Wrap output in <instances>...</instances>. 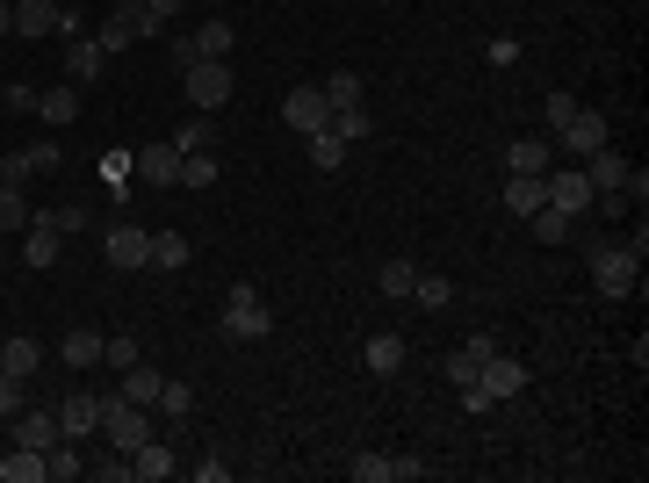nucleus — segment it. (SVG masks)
Wrapping results in <instances>:
<instances>
[{
  "mask_svg": "<svg viewBox=\"0 0 649 483\" xmlns=\"http://www.w3.org/2000/svg\"><path fill=\"white\" fill-rule=\"evenodd\" d=\"M102 404H109V398H94V390H72V398H58V433H66V440L102 433Z\"/></svg>",
  "mask_w": 649,
  "mask_h": 483,
  "instance_id": "obj_10",
  "label": "nucleus"
},
{
  "mask_svg": "<svg viewBox=\"0 0 649 483\" xmlns=\"http://www.w3.org/2000/svg\"><path fill=\"white\" fill-rule=\"evenodd\" d=\"M44 217H52L66 239H72V231H87V209H80V203H58V209H44Z\"/></svg>",
  "mask_w": 649,
  "mask_h": 483,
  "instance_id": "obj_47",
  "label": "nucleus"
},
{
  "mask_svg": "<svg viewBox=\"0 0 649 483\" xmlns=\"http://www.w3.org/2000/svg\"><path fill=\"white\" fill-rule=\"evenodd\" d=\"M548 166H556V138H513L505 173H548Z\"/></svg>",
  "mask_w": 649,
  "mask_h": 483,
  "instance_id": "obj_18",
  "label": "nucleus"
},
{
  "mask_svg": "<svg viewBox=\"0 0 649 483\" xmlns=\"http://www.w3.org/2000/svg\"><path fill=\"white\" fill-rule=\"evenodd\" d=\"M15 440L22 448H36V455H52L66 433H58V412H44V404H22L15 412Z\"/></svg>",
  "mask_w": 649,
  "mask_h": 483,
  "instance_id": "obj_11",
  "label": "nucleus"
},
{
  "mask_svg": "<svg viewBox=\"0 0 649 483\" xmlns=\"http://www.w3.org/2000/svg\"><path fill=\"white\" fill-rule=\"evenodd\" d=\"M0 483H44V455H36V448H22V440H15V448L0 455Z\"/></svg>",
  "mask_w": 649,
  "mask_h": 483,
  "instance_id": "obj_26",
  "label": "nucleus"
},
{
  "mask_svg": "<svg viewBox=\"0 0 649 483\" xmlns=\"http://www.w3.org/2000/svg\"><path fill=\"white\" fill-rule=\"evenodd\" d=\"M36 102H44L36 87H8V94H0V108H8V116H36Z\"/></svg>",
  "mask_w": 649,
  "mask_h": 483,
  "instance_id": "obj_43",
  "label": "nucleus"
},
{
  "mask_svg": "<svg viewBox=\"0 0 649 483\" xmlns=\"http://www.w3.org/2000/svg\"><path fill=\"white\" fill-rule=\"evenodd\" d=\"M477 390H483V398H491V404H513L520 390H527V361H513V354L498 346L491 361L477 368Z\"/></svg>",
  "mask_w": 649,
  "mask_h": 483,
  "instance_id": "obj_7",
  "label": "nucleus"
},
{
  "mask_svg": "<svg viewBox=\"0 0 649 483\" xmlns=\"http://www.w3.org/2000/svg\"><path fill=\"white\" fill-rule=\"evenodd\" d=\"M361 361H368V376H397V368H405V340H397V332H376V340L361 346Z\"/></svg>",
  "mask_w": 649,
  "mask_h": 483,
  "instance_id": "obj_23",
  "label": "nucleus"
},
{
  "mask_svg": "<svg viewBox=\"0 0 649 483\" xmlns=\"http://www.w3.org/2000/svg\"><path fill=\"white\" fill-rule=\"evenodd\" d=\"M94 44H102L109 58H123V51H130V44H137V36L123 30V22H102V36H94Z\"/></svg>",
  "mask_w": 649,
  "mask_h": 483,
  "instance_id": "obj_45",
  "label": "nucleus"
},
{
  "mask_svg": "<svg viewBox=\"0 0 649 483\" xmlns=\"http://www.w3.org/2000/svg\"><path fill=\"white\" fill-rule=\"evenodd\" d=\"M58 253H66V231H58L52 217H30V239H22V260H30V267H58Z\"/></svg>",
  "mask_w": 649,
  "mask_h": 483,
  "instance_id": "obj_15",
  "label": "nucleus"
},
{
  "mask_svg": "<svg viewBox=\"0 0 649 483\" xmlns=\"http://www.w3.org/2000/svg\"><path fill=\"white\" fill-rule=\"evenodd\" d=\"M324 130H340L346 145H361L368 130H376V116H368V108H332V123H324Z\"/></svg>",
  "mask_w": 649,
  "mask_h": 483,
  "instance_id": "obj_37",
  "label": "nucleus"
},
{
  "mask_svg": "<svg viewBox=\"0 0 649 483\" xmlns=\"http://www.w3.org/2000/svg\"><path fill=\"white\" fill-rule=\"evenodd\" d=\"M102 253H109V267H116V275H130V267H152V231L145 225H109L102 231Z\"/></svg>",
  "mask_w": 649,
  "mask_h": 483,
  "instance_id": "obj_6",
  "label": "nucleus"
},
{
  "mask_svg": "<svg viewBox=\"0 0 649 483\" xmlns=\"http://www.w3.org/2000/svg\"><path fill=\"white\" fill-rule=\"evenodd\" d=\"M173 8H189V0H152V15H167V22H173Z\"/></svg>",
  "mask_w": 649,
  "mask_h": 483,
  "instance_id": "obj_53",
  "label": "nucleus"
},
{
  "mask_svg": "<svg viewBox=\"0 0 649 483\" xmlns=\"http://www.w3.org/2000/svg\"><path fill=\"white\" fill-rule=\"evenodd\" d=\"M102 433H109V448L116 455H137L145 440H152V404H130V398H109L102 404Z\"/></svg>",
  "mask_w": 649,
  "mask_h": 483,
  "instance_id": "obj_2",
  "label": "nucleus"
},
{
  "mask_svg": "<svg viewBox=\"0 0 649 483\" xmlns=\"http://www.w3.org/2000/svg\"><path fill=\"white\" fill-rule=\"evenodd\" d=\"M542 188H548V203H556V209H570V217H592V203H599V188L584 181V166H570V173H556V166H548V173H542Z\"/></svg>",
  "mask_w": 649,
  "mask_h": 483,
  "instance_id": "obj_8",
  "label": "nucleus"
},
{
  "mask_svg": "<svg viewBox=\"0 0 649 483\" xmlns=\"http://www.w3.org/2000/svg\"><path fill=\"white\" fill-rule=\"evenodd\" d=\"M109 22H123L130 36H167V15H152V0H109Z\"/></svg>",
  "mask_w": 649,
  "mask_h": 483,
  "instance_id": "obj_16",
  "label": "nucleus"
},
{
  "mask_svg": "<svg viewBox=\"0 0 649 483\" xmlns=\"http://www.w3.org/2000/svg\"><path fill=\"white\" fill-rule=\"evenodd\" d=\"M217 152H181V188H209V181H217Z\"/></svg>",
  "mask_w": 649,
  "mask_h": 483,
  "instance_id": "obj_35",
  "label": "nucleus"
},
{
  "mask_svg": "<svg viewBox=\"0 0 649 483\" xmlns=\"http://www.w3.org/2000/svg\"><path fill=\"white\" fill-rule=\"evenodd\" d=\"M354 483H397V455H361Z\"/></svg>",
  "mask_w": 649,
  "mask_h": 483,
  "instance_id": "obj_40",
  "label": "nucleus"
},
{
  "mask_svg": "<svg viewBox=\"0 0 649 483\" xmlns=\"http://www.w3.org/2000/svg\"><path fill=\"white\" fill-rule=\"evenodd\" d=\"M94 476H102V483H130V455H116V462H102Z\"/></svg>",
  "mask_w": 649,
  "mask_h": 483,
  "instance_id": "obj_51",
  "label": "nucleus"
},
{
  "mask_svg": "<svg viewBox=\"0 0 649 483\" xmlns=\"http://www.w3.org/2000/svg\"><path fill=\"white\" fill-rule=\"evenodd\" d=\"M30 166H36V173H58V166H66V152H58V138L30 145Z\"/></svg>",
  "mask_w": 649,
  "mask_h": 483,
  "instance_id": "obj_48",
  "label": "nucleus"
},
{
  "mask_svg": "<svg viewBox=\"0 0 649 483\" xmlns=\"http://www.w3.org/2000/svg\"><path fill=\"white\" fill-rule=\"evenodd\" d=\"M224 332H231V340H267L274 332V311L253 281H231V296H224Z\"/></svg>",
  "mask_w": 649,
  "mask_h": 483,
  "instance_id": "obj_3",
  "label": "nucleus"
},
{
  "mask_svg": "<svg viewBox=\"0 0 649 483\" xmlns=\"http://www.w3.org/2000/svg\"><path fill=\"white\" fill-rule=\"evenodd\" d=\"M491 354H498L491 332H469V340H462L455 354H447V382H455V390H462V382H477V368L491 361Z\"/></svg>",
  "mask_w": 649,
  "mask_h": 483,
  "instance_id": "obj_12",
  "label": "nucleus"
},
{
  "mask_svg": "<svg viewBox=\"0 0 649 483\" xmlns=\"http://www.w3.org/2000/svg\"><path fill=\"white\" fill-rule=\"evenodd\" d=\"M195 58H231V22H203V30H195Z\"/></svg>",
  "mask_w": 649,
  "mask_h": 483,
  "instance_id": "obj_34",
  "label": "nucleus"
},
{
  "mask_svg": "<svg viewBox=\"0 0 649 483\" xmlns=\"http://www.w3.org/2000/svg\"><path fill=\"white\" fill-rule=\"evenodd\" d=\"M130 476H145V483H167V476H173V448L159 440V433H152V440H145V448L130 455Z\"/></svg>",
  "mask_w": 649,
  "mask_h": 483,
  "instance_id": "obj_21",
  "label": "nucleus"
},
{
  "mask_svg": "<svg viewBox=\"0 0 649 483\" xmlns=\"http://www.w3.org/2000/svg\"><path fill=\"white\" fill-rule=\"evenodd\" d=\"M0 36H15V0H0Z\"/></svg>",
  "mask_w": 649,
  "mask_h": 483,
  "instance_id": "obj_52",
  "label": "nucleus"
},
{
  "mask_svg": "<svg viewBox=\"0 0 649 483\" xmlns=\"http://www.w3.org/2000/svg\"><path fill=\"white\" fill-rule=\"evenodd\" d=\"M159 382H167V376H159L152 361H137V368H123V390H116V398H130V404H159Z\"/></svg>",
  "mask_w": 649,
  "mask_h": 483,
  "instance_id": "obj_28",
  "label": "nucleus"
},
{
  "mask_svg": "<svg viewBox=\"0 0 649 483\" xmlns=\"http://www.w3.org/2000/svg\"><path fill=\"white\" fill-rule=\"evenodd\" d=\"M181 87H189V108H195V116L231 108V58H195V66L181 72Z\"/></svg>",
  "mask_w": 649,
  "mask_h": 483,
  "instance_id": "obj_4",
  "label": "nucleus"
},
{
  "mask_svg": "<svg viewBox=\"0 0 649 483\" xmlns=\"http://www.w3.org/2000/svg\"><path fill=\"white\" fill-rule=\"evenodd\" d=\"M173 152H217V123H209V116H189L181 130H173Z\"/></svg>",
  "mask_w": 649,
  "mask_h": 483,
  "instance_id": "obj_30",
  "label": "nucleus"
},
{
  "mask_svg": "<svg viewBox=\"0 0 649 483\" xmlns=\"http://www.w3.org/2000/svg\"><path fill=\"white\" fill-rule=\"evenodd\" d=\"M282 123H289L296 138L324 130V123H332V102H324V87H289V102H282Z\"/></svg>",
  "mask_w": 649,
  "mask_h": 483,
  "instance_id": "obj_9",
  "label": "nucleus"
},
{
  "mask_svg": "<svg viewBox=\"0 0 649 483\" xmlns=\"http://www.w3.org/2000/svg\"><path fill=\"white\" fill-rule=\"evenodd\" d=\"M548 203V188H542V173H505V209H513L520 225H527L534 209Z\"/></svg>",
  "mask_w": 649,
  "mask_h": 483,
  "instance_id": "obj_17",
  "label": "nucleus"
},
{
  "mask_svg": "<svg viewBox=\"0 0 649 483\" xmlns=\"http://www.w3.org/2000/svg\"><path fill=\"white\" fill-rule=\"evenodd\" d=\"M102 361H109V368L123 376V368H137L145 354H137V340H102Z\"/></svg>",
  "mask_w": 649,
  "mask_h": 483,
  "instance_id": "obj_42",
  "label": "nucleus"
},
{
  "mask_svg": "<svg viewBox=\"0 0 649 483\" xmlns=\"http://www.w3.org/2000/svg\"><path fill=\"white\" fill-rule=\"evenodd\" d=\"M527 231H534L542 245H563V239H578V217H570V209H556V203H542V209L527 217Z\"/></svg>",
  "mask_w": 649,
  "mask_h": 483,
  "instance_id": "obj_19",
  "label": "nucleus"
},
{
  "mask_svg": "<svg viewBox=\"0 0 649 483\" xmlns=\"http://www.w3.org/2000/svg\"><path fill=\"white\" fill-rule=\"evenodd\" d=\"M30 152H8V159H0V188H22V181H30Z\"/></svg>",
  "mask_w": 649,
  "mask_h": 483,
  "instance_id": "obj_44",
  "label": "nucleus"
},
{
  "mask_svg": "<svg viewBox=\"0 0 649 483\" xmlns=\"http://www.w3.org/2000/svg\"><path fill=\"white\" fill-rule=\"evenodd\" d=\"M411 281H419V267H411V260H383V275H376V289H383V296H397V303H405Z\"/></svg>",
  "mask_w": 649,
  "mask_h": 483,
  "instance_id": "obj_36",
  "label": "nucleus"
},
{
  "mask_svg": "<svg viewBox=\"0 0 649 483\" xmlns=\"http://www.w3.org/2000/svg\"><path fill=\"white\" fill-rule=\"evenodd\" d=\"M58 361H72V368H94L102 361V332H66V340H58Z\"/></svg>",
  "mask_w": 649,
  "mask_h": 483,
  "instance_id": "obj_29",
  "label": "nucleus"
},
{
  "mask_svg": "<svg viewBox=\"0 0 649 483\" xmlns=\"http://www.w3.org/2000/svg\"><path fill=\"white\" fill-rule=\"evenodd\" d=\"M556 145H563L570 159H592V152H606V145H614V123L599 116V108H570V123L556 130Z\"/></svg>",
  "mask_w": 649,
  "mask_h": 483,
  "instance_id": "obj_5",
  "label": "nucleus"
},
{
  "mask_svg": "<svg viewBox=\"0 0 649 483\" xmlns=\"http://www.w3.org/2000/svg\"><path fill=\"white\" fill-rule=\"evenodd\" d=\"M152 412H167L173 426H181V418L195 412V390H189V382H173V376H167V382H159V404H152Z\"/></svg>",
  "mask_w": 649,
  "mask_h": 483,
  "instance_id": "obj_33",
  "label": "nucleus"
},
{
  "mask_svg": "<svg viewBox=\"0 0 649 483\" xmlns=\"http://www.w3.org/2000/svg\"><path fill=\"white\" fill-rule=\"evenodd\" d=\"M0 368H8L15 382H30L36 368H44V346L36 340H0Z\"/></svg>",
  "mask_w": 649,
  "mask_h": 483,
  "instance_id": "obj_25",
  "label": "nucleus"
},
{
  "mask_svg": "<svg viewBox=\"0 0 649 483\" xmlns=\"http://www.w3.org/2000/svg\"><path fill=\"white\" fill-rule=\"evenodd\" d=\"M130 173L152 181V188H173V181H181V152H173V145H145V152H130Z\"/></svg>",
  "mask_w": 649,
  "mask_h": 483,
  "instance_id": "obj_14",
  "label": "nucleus"
},
{
  "mask_svg": "<svg viewBox=\"0 0 649 483\" xmlns=\"http://www.w3.org/2000/svg\"><path fill=\"white\" fill-rule=\"evenodd\" d=\"M30 217H36L30 195H22V188H0V231H30Z\"/></svg>",
  "mask_w": 649,
  "mask_h": 483,
  "instance_id": "obj_38",
  "label": "nucleus"
},
{
  "mask_svg": "<svg viewBox=\"0 0 649 483\" xmlns=\"http://www.w3.org/2000/svg\"><path fill=\"white\" fill-rule=\"evenodd\" d=\"M22 404H30V382H15L8 368H0V418H15Z\"/></svg>",
  "mask_w": 649,
  "mask_h": 483,
  "instance_id": "obj_41",
  "label": "nucleus"
},
{
  "mask_svg": "<svg viewBox=\"0 0 649 483\" xmlns=\"http://www.w3.org/2000/svg\"><path fill=\"white\" fill-rule=\"evenodd\" d=\"M304 152H310V173H340L346 166V138H340V130H310Z\"/></svg>",
  "mask_w": 649,
  "mask_h": 483,
  "instance_id": "obj_20",
  "label": "nucleus"
},
{
  "mask_svg": "<svg viewBox=\"0 0 649 483\" xmlns=\"http://www.w3.org/2000/svg\"><path fill=\"white\" fill-rule=\"evenodd\" d=\"M584 181H592L599 195H614L620 181H628V159H620L614 145H606V152H592V159H584Z\"/></svg>",
  "mask_w": 649,
  "mask_h": 483,
  "instance_id": "obj_22",
  "label": "nucleus"
},
{
  "mask_svg": "<svg viewBox=\"0 0 649 483\" xmlns=\"http://www.w3.org/2000/svg\"><path fill=\"white\" fill-rule=\"evenodd\" d=\"M209 8H217V0H209Z\"/></svg>",
  "mask_w": 649,
  "mask_h": 483,
  "instance_id": "obj_54",
  "label": "nucleus"
},
{
  "mask_svg": "<svg viewBox=\"0 0 649 483\" xmlns=\"http://www.w3.org/2000/svg\"><path fill=\"white\" fill-rule=\"evenodd\" d=\"M36 116H44V123H72V116H80V87H72V80L44 87V102H36Z\"/></svg>",
  "mask_w": 649,
  "mask_h": 483,
  "instance_id": "obj_27",
  "label": "nucleus"
},
{
  "mask_svg": "<svg viewBox=\"0 0 649 483\" xmlns=\"http://www.w3.org/2000/svg\"><path fill=\"white\" fill-rule=\"evenodd\" d=\"M102 66H109V51L94 44V36H66V80L72 87H94V80H102Z\"/></svg>",
  "mask_w": 649,
  "mask_h": 483,
  "instance_id": "obj_13",
  "label": "nucleus"
},
{
  "mask_svg": "<svg viewBox=\"0 0 649 483\" xmlns=\"http://www.w3.org/2000/svg\"><path fill=\"white\" fill-rule=\"evenodd\" d=\"M318 87H324L332 108H361V72H332V80H318Z\"/></svg>",
  "mask_w": 649,
  "mask_h": 483,
  "instance_id": "obj_39",
  "label": "nucleus"
},
{
  "mask_svg": "<svg viewBox=\"0 0 649 483\" xmlns=\"http://www.w3.org/2000/svg\"><path fill=\"white\" fill-rule=\"evenodd\" d=\"M584 253H592V289L599 296H635V281H642V253L620 239H584Z\"/></svg>",
  "mask_w": 649,
  "mask_h": 483,
  "instance_id": "obj_1",
  "label": "nucleus"
},
{
  "mask_svg": "<svg viewBox=\"0 0 649 483\" xmlns=\"http://www.w3.org/2000/svg\"><path fill=\"white\" fill-rule=\"evenodd\" d=\"M189 260H195V245L181 239V231H152V267H159V275H181Z\"/></svg>",
  "mask_w": 649,
  "mask_h": 483,
  "instance_id": "obj_24",
  "label": "nucleus"
},
{
  "mask_svg": "<svg viewBox=\"0 0 649 483\" xmlns=\"http://www.w3.org/2000/svg\"><path fill=\"white\" fill-rule=\"evenodd\" d=\"M102 181H109V188H116V195L130 188V152H109V159H102Z\"/></svg>",
  "mask_w": 649,
  "mask_h": 483,
  "instance_id": "obj_46",
  "label": "nucleus"
},
{
  "mask_svg": "<svg viewBox=\"0 0 649 483\" xmlns=\"http://www.w3.org/2000/svg\"><path fill=\"white\" fill-rule=\"evenodd\" d=\"M570 108H578V102H570V94H548V102H542V116H548V138H556V130H563V123H570Z\"/></svg>",
  "mask_w": 649,
  "mask_h": 483,
  "instance_id": "obj_49",
  "label": "nucleus"
},
{
  "mask_svg": "<svg viewBox=\"0 0 649 483\" xmlns=\"http://www.w3.org/2000/svg\"><path fill=\"white\" fill-rule=\"evenodd\" d=\"M80 448H72V440H58V448L52 455H44V483H72V476H80Z\"/></svg>",
  "mask_w": 649,
  "mask_h": 483,
  "instance_id": "obj_32",
  "label": "nucleus"
},
{
  "mask_svg": "<svg viewBox=\"0 0 649 483\" xmlns=\"http://www.w3.org/2000/svg\"><path fill=\"white\" fill-rule=\"evenodd\" d=\"M483 66H520V44H513V36H498L491 51H483Z\"/></svg>",
  "mask_w": 649,
  "mask_h": 483,
  "instance_id": "obj_50",
  "label": "nucleus"
},
{
  "mask_svg": "<svg viewBox=\"0 0 649 483\" xmlns=\"http://www.w3.org/2000/svg\"><path fill=\"white\" fill-rule=\"evenodd\" d=\"M411 303H419V311H447V303H455V281L447 275H419L411 281Z\"/></svg>",
  "mask_w": 649,
  "mask_h": 483,
  "instance_id": "obj_31",
  "label": "nucleus"
}]
</instances>
